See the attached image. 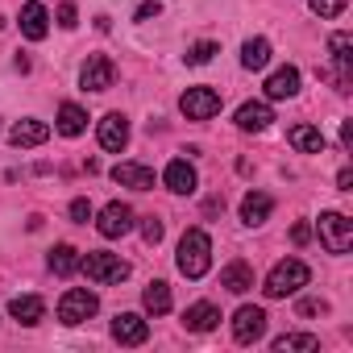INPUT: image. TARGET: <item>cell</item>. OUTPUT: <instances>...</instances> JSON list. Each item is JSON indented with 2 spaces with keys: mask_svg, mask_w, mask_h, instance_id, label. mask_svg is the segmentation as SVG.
Wrapping results in <instances>:
<instances>
[{
  "mask_svg": "<svg viewBox=\"0 0 353 353\" xmlns=\"http://www.w3.org/2000/svg\"><path fill=\"white\" fill-rule=\"evenodd\" d=\"M174 262H179V274L204 279L208 266H212V237L204 229H188L183 241H179V258H174Z\"/></svg>",
  "mask_w": 353,
  "mask_h": 353,
  "instance_id": "cell-1",
  "label": "cell"
},
{
  "mask_svg": "<svg viewBox=\"0 0 353 353\" xmlns=\"http://www.w3.org/2000/svg\"><path fill=\"white\" fill-rule=\"evenodd\" d=\"M307 279H312V270H307V262H299V258H283L270 274H266V295L270 299H287V295H295L299 287H307Z\"/></svg>",
  "mask_w": 353,
  "mask_h": 353,
  "instance_id": "cell-2",
  "label": "cell"
},
{
  "mask_svg": "<svg viewBox=\"0 0 353 353\" xmlns=\"http://www.w3.org/2000/svg\"><path fill=\"white\" fill-rule=\"evenodd\" d=\"M79 270H88V279L100 283V287H112V283L129 279V262L117 258V254H104V250H88V258L79 262Z\"/></svg>",
  "mask_w": 353,
  "mask_h": 353,
  "instance_id": "cell-3",
  "label": "cell"
},
{
  "mask_svg": "<svg viewBox=\"0 0 353 353\" xmlns=\"http://www.w3.org/2000/svg\"><path fill=\"white\" fill-rule=\"evenodd\" d=\"M320 241H324V250L328 254H349V245H353V221H345L341 212H320Z\"/></svg>",
  "mask_w": 353,
  "mask_h": 353,
  "instance_id": "cell-4",
  "label": "cell"
},
{
  "mask_svg": "<svg viewBox=\"0 0 353 353\" xmlns=\"http://www.w3.org/2000/svg\"><path fill=\"white\" fill-rule=\"evenodd\" d=\"M96 307H100V299H96V295H92L88 287H71V291H67V295L59 299V320L75 328V324L92 320V316H96Z\"/></svg>",
  "mask_w": 353,
  "mask_h": 353,
  "instance_id": "cell-5",
  "label": "cell"
},
{
  "mask_svg": "<svg viewBox=\"0 0 353 353\" xmlns=\"http://www.w3.org/2000/svg\"><path fill=\"white\" fill-rule=\"evenodd\" d=\"M179 108H183L188 121H212L221 112V92H212V88H188L179 96Z\"/></svg>",
  "mask_w": 353,
  "mask_h": 353,
  "instance_id": "cell-6",
  "label": "cell"
},
{
  "mask_svg": "<svg viewBox=\"0 0 353 353\" xmlns=\"http://www.w3.org/2000/svg\"><path fill=\"white\" fill-rule=\"evenodd\" d=\"M112 79H117V63H112L108 54H92V59L83 63V71H79L83 92H108Z\"/></svg>",
  "mask_w": 353,
  "mask_h": 353,
  "instance_id": "cell-7",
  "label": "cell"
},
{
  "mask_svg": "<svg viewBox=\"0 0 353 353\" xmlns=\"http://www.w3.org/2000/svg\"><path fill=\"white\" fill-rule=\"evenodd\" d=\"M96 229H100V237H125L129 229H133V208L129 204H121V200H112V204H104L100 208V221H96Z\"/></svg>",
  "mask_w": 353,
  "mask_h": 353,
  "instance_id": "cell-8",
  "label": "cell"
},
{
  "mask_svg": "<svg viewBox=\"0 0 353 353\" xmlns=\"http://www.w3.org/2000/svg\"><path fill=\"white\" fill-rule=\"evenodd\" d=\"M266 332V312L262 307H237V316H233V336L241 341V345H254L258 336Z\"/></svg>",
  "mask_w": 353,
  "mask_h": 353,
  "instance_id": "cell-9",
  "label": "cell"
},
{
  "mask_svg": "<svg viewBox=\"0 0 353 353\" xmlns=\"http://www.w3.org/2000/svg\"><path fill=\"white\" fill-rule=\"evenodd\" d=\"M96 137H100V145H104L108 154H121V150L129 145V121H125L121 112H108V117L100 121Z\"/></svg>",
  "mask_w": 353,
  "mask_h": 353,
  "instance_id": "cell-10",
  "label": "cell"
},
{
  "mask_svg": "<svg viewBox=\"0 0 353 353\" xmlns=\"http://www.w3.org/2000/svg\"><path fill=\"white\" fill-rule=\"evenodd\" d=\"M162 183H166V188H170L174 196H192L200 179H196V166H192L188 158H174V162H170V166L162 170Z\"/></svg>",
  "mask_w": 353,
  "mask_h": 353,
  "instance_id": "cell-11",
  "label": "cell"
},
{
  "mask_svg": "<svg viewBox=\"0 0 353 353\" xmlns=\"http://www.w3.org/2000/svg\"><path fill=\"white\" fill-rule=\"evenodd\" d=\"M112 183L133 188V192H154V170L141 162H117L112 166Z\"/></svg>",
  "mask_w": 353,
  "mask_h": 353,
  "instance_id": "cell-12",
  "label": "cell"
},
{
  "mask_svg": "<svg viewBox=\"0 0 353 353\" xmlns=\"http://www.w3.org/2000/svg\"><path fill=\"white\" fill-rule=\"evenodd\" d=\"M112 336H117L121 345H145V336H150V324H145L137 312H121V316L112 320Z\"/></svg>",
  "mask_w": 353,
  "mask_h": 353,
  "instance_id": "cell-13",
  "label": "cell"
},
{
  "mask_svg": "<svg viewBox=\"0 0 353 353\" xmlns=\"http://www.w3.org/2000/svg\"><path fill=\"white\" fill-rule=\"evenodd\" d=\"M270 121H274V112L266 100H250L237 108V129H245V133H262V129H270Z\"/></svg>",
  "mask_w": 353,
  "mask_h": 353,
  "instance_id": "cell-14",
  "label": "cell"
},
{
  "mask_svg": "<svg viewBox=\"0 0 353 353\" xmlns=\"http://www.w3.org/2000/svg\"><path fill=\"white\" fill-rule=\"evenodd\" d=\"M46 137H50V125H46V121H34V117H30V121H17V125L9 129V141H13L17 150H30V145H42Z\"/></svg>",
  "mask_w": 353,
  "mask_h": 353,
  "instance_id": "cell-15",
  "label": "cell"
},
{
  "mask_svg": "<svg viewBox=\"0 0 353 353\" xmlns=\"http://www.w3.org/2000/svg\"><path fill=\"white\" fill-rule=\"evenodd\" d=\"M46 30H50V13L38 5V0L21 5V34H26L30 42H42V38H46Z\"/></svg>",
  "mask_w": 353,
  "mask_h": 353,
  "instance_id": "cell-16",
  "label": "cell"
},
{
  "mask_svg": "<svg viewBox=\"0 0 353 353\" xmlns=\"http://www.w3.org/2000/svg\"><path fill=\"white\" fill-rule=\"evenodd\" d=\"M295 92H299V71L295 67H279L266 79V100H291Z\"/></svg>",
  "mask_w": 353,
  "mask_h": 353,
  "instance_id": "cell-17",
  "label": "cell"
},
{
  "mask_svg": "<svg viewBox=\"0 0 353 353\" xmlns=\"http://www.w3.org/2000/svg\"><path fill=\"white\" fill-rule=\"evenodd\" d=\"M287 141H291L299 154H324V145H328L316 125H291V129H287Z\"/></svg>",
  "mask_w": 353,
  "mask_h": 353,
  "instance_id": "cell-18",
  "label": "cell"
},
{
  "mask_svg": "<svg viewBox=\"0 0 353 353\" xmlns=\"http://www.w3.org/2000/svg\"><path fill=\"white\" fill-rule=\"evenodd\" d=\"M221 287L225 291H233V295H245L250 287H254V270H250V262H229L225 270H221Z\"/></svg>",
  "mask_w": 353,
  "mask_h": 353,
  "instance_id": "cell-19",
  "label": "cell"
},
{
  "mask_svg": "<svg viewBox=\"0 0 353 353\" xmlns=\"http://www.w3.org/2000/svg\"><path fill=\"white\" fill-rule=\"evenodd\" d=\"M9 316H13V320H21L26 328H34V324H42V316H46V303H42L38 295H17V299L9 303Z\"/></svg>",
  "mask_w": 353,
  "mask_h": 353,
  "instance_id": "cell-20",
  "label": "cell"
},
{
  "mask_svg": "<svg viewBox=\"0 0 353 353\" xmlns=\"http://www.w3.org/2000/svg\"><path fill=\"white\" fill-rule=\"evenodd\" d=\"M183 324H188L192 332H212V328L221 324V307H216V303H192V307L183 312Z\"/></svg>",
  "mask_w": 353,
  "mask_h": 353,
  "instance_id": "cell-21",
  "label": "cell"
},
{
  "mask_svg": "<svg viewBox=\"0 0 353 353\" xmlns=\"http://www.w3.org/2000/svg\"><path fill=\"white\" fill-rule=\"evenodd\" d=\"M54 129L63 133V137H79L83 129H88V112L79 108V104H59V121H54Z\"/></svg>",
  "mask_w": 353,
  "mask_h": 353,
  "instance_id": "cell-22",
  "label": "cell"
},
{
  "mask_svg": "<svg viewBox=\"0 0 353 353\" xmlns=\"http://www.w3.org/2000/svg\"><path fill=\"white\" fill-rule=\"evenodd\" d=\"M270 212H274V200H270L266 192H250V196L241 200V221H245V225H266Z\"/></svg>",
  "mask_w": 353,
  "mask_h": 353,
  "instance_id": "cell-23",
  "label": "cell"
},
{
  "mask_svg": "<svg viewBox=\"0 0 353 353\" xmlns=\"http://www.w3.org/2000/svg\"><path fill=\"white\" fill-rule=\"evenodd\" d=\"M316 349H320V336L312 332H283L274 341V353H316Z\"/></svg>",
  "mask_w": 353,
  "mask_h": 353,
  "instance_id": "cell-24",
  "label": "cell"
},
{
  "mask_svg": "<svg viewBox=\"0 0 353 353\" xmlns=\"http://www.w3.org/2000/svg\"><path fill=\"white\" fill-rule=\"evenodd\" d=\"M270 63V42L266 38H250L245 46H241V67L245 71H262Z\"/></svg>",
  "mask_w": 353,
  "mask_h": 353,
  "instance_id": "cell-25",
  "label": "cell"
},
{
  "mask_svg": "<svg viewBox=\"0 0 353 353\" xmlns=\"http://www.w3.org/2000/svg\"><path fill=\"white\" fill-rule=\"evenodd\" d=\"M141 303H145V312H154V316H166V312H170V287H166L162 279H154V283L141 291Z\"/></svg>",
  "mask_w": 353,
  "mask_h": 353,
  "instance_id": "cell-26",
  "label": "cell"
},
{
  "mask_svg": "<svg viewBox=\"0 0 353 353\" xmlns=\"http://www.w3.org/2000/svg\"><path fill=\"white\" fill-rule=\"evenodd\" d=\"M79 262H83V258H79V250H75V245H54V250H50V270H54V274H63V279H67V274H75V270H79Z\"/></svg>",
  "mask_w": 353,
  "mask_h": 353,
  "instance_id": "cell-27",
  "label": "cell"
},
{
  "mask_svg": "<svg viewBox=\"0 0 353 353\" xmlns=\"http://www.w3.org/2000/svg\"><path fill=\"white\" fill-rule=\"evenodd\" d=\"M328 50H332V67H336V71H349V67H353V38H349L345 30L328 38Z\"/></svg>",
  "mask_w": 353,
  "mask_h": 353,
  "instance_id": "cell-28",
  "label": "cell"
},
{
  "mask_svg": "<svg viewBox=\"0 0 353 353\" xmlns=\"http://www.w3.org/2000/svg\"><path fill=\"white\" fill-rule=\"evenodd\" d=\"M216 50H221L216 42H196V46H192V50H188L183 59H188L192 67H204V63H212V54H216Z\"/></svg>",
  "mask_w": 353,
  "mask_h": 353,
  "instance_id": "cell-29",
  "label": "cell"
},
{
  "mask_svg": "<svg viewBox=\"0 0 353 353\" xmlns=\"http://www.w3.org/2000/svg\"><path fill=\"white\" fill-rule=\"evenodd\" d=\"M307 9L328 21V17H341V13H345V0H307Z\"/></svg>",
  "mask_w": 353,
  "mask_h": 353,
  "instance_id": "cell-30",
  "label": "cell"
},
{
  "mask_svg": "<svg viewBox=\"0 0 353 353\" xmlns=\"http://www.w3.org/2000/svg\"><path fill=\"white\" fill-rule=\"evenodd\" d=\"M141 237H145L150 245H158V241H162V221H158V216H145V225H141Z\"/></svg>",
  "mask_w": 353,
  "mask_h": 353,
  "instance_id": "cell-31",
  "label": "cell"
},
{
  "mask_svg": "<svg viewBox=\"0 0 353 353\" xmlns=\"http://www.w3.org/2000/svg\"><path fill=\"white\" fill-rule=\"evenodd\" d=\"M71 221L75 225H88L92 221V204L88 200H71Z\"/></svg>",
  "mask_w": 353,
  "mask_h": 353,
  "instance_id": "cell-32",
  "label": "cell"
},
{
  "mask_svg": "<svg viewBox=\"0 0 353 353\" xmlns=\"http://www.w3.org/2000/svg\"><path fill=\"white\" fill-rule=\"evenodd\" d=\"M59 26H63V30H75V26H79V13H75V5H71V0H67L63 9H59Z\"/></svg>",
  "mask_w": 353,
  "mask_h": 353,
  "instance_id": "cell-33",
  "label": "cell"
},
{
  "mask_svg": "<svg viewBox=\"0 0 353 353\" xmlns=\"http://www.w3.org/2000/svg\"><path fill=\"white\" fill-rule=\"evenodd\" d=\"M316 312H328V303L324 299H303L299 303V316H316Z\"/></svg>",
  "mask_w": 353,
  "mask_h": 353,
  "instance_id": "cell-34",
  "label": "cell"
},
{
  "mask_svg": "<svg viewBox=\"0 0 353 353\" xmlns=\"http://www.w3.org/2000/svg\"><path fill=\"white\" fill-rule=\"evenodd\" d=\"M336 188H341V192H353V170H349V166L336 174Z\"/></svg>",
  "mask_w": 353,
  "mask_h": 353,
  "instance_id": "cell-35",
  "label": "cell"
},
{
  "mask_svg": "<svg viewBox=\"0 0 353 353\" xmlns=\"http://www.w3.org/2000/svg\"><path fill=\"white\" fill-rule=\"evenodd\" d=\"M307 237H312V229H307V225H295V229H291V241H295V245H303Z\"/></svg>",
  "mask_w": 353,
  "mask_h": 353,
  "instance_id": "cell-36",
  "label": "cell"
},
{
  "mask_svg": "<svg viewBox=\"0 0 353 353\" xmlns=\"http://www.w3.org/2000/svg\"><path fill=\"white\" fill-rule=\"evenodd\" d=\"M349 145H353V125L345 121V125H341V150H349Z\"/></svg>",
  "mask_w": 353,
  "mask_h": 353,
  "instance_id": "cell-37",
  "label": "cell"
},
{
  "mask_svg": "<svg viewBox=\"0 0 353 353\" xmlns=\"http://www.w3.org/2000/svg\"><path fill=\"white\" fill-rule=\"evenodd\" d=\"M145 17H158V5H141L137 9V21H145Z\"/></svg>",
  "mask_w": 353,
  "mask_h": 353,
  "instance_id": "cell-38",
  "label": "cell"
}]
</instances>
